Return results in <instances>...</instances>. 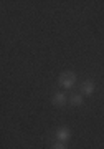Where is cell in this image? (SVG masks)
Returning a JSON list of instances; mask_svg holds the SVG:
<instances>
[{"instance_id": "obj_3", "label": "cell", "mask_w": 104, "mask_h": 149, "mask_svg": "<svg viewBox=\"0 0 104 149\" xmlns=\"http://www.w3.org/2000/svg\"><path fill=\"white\" fill-rule=\"evenodd\" d=\"M55 136H56V141H60V143H68V141L71 139V131H69V128H66V126H61V128L56 129Z\"/></svg>"}, {"instance_id": "obj_5", "label": "cell", "mask_w": 104, "mask_h": 149, "mask_svg": "<svg viewBox=\"0 0 104 149\" xmlns=\"http://www.w3.org/2000/svg\"><path fill=\"white\" fill-rule=\"evenodd\" d=\"M69 104H73V106H81L83 104V95L81 93H73V95H69Z\"/></svg>"}, {"instance_id": "obj_2", "label": "cell", "mask_w": 104, "mask_h": 149, "mask_svg": "<svg viewBox=\"0 0 104 149\" xmlns=\"http://www.w3.org/2000/svg\"><path fill=\"white\" fill-rule=\"evenodd\" d=\"M96 90V85H94L93 80H84L81 85H79V93L83 96H91Z\"/></svg>"}, {"instance_id": "obj_1", "label": "cell", "mask_w": 104, "mask_h": 149, "mask_svg": "<svg viewBox=\"0 0 104 149\" xmlns=\"http://www.w3.org/2000/svg\"><path fill=\"white\" fill-rule=\"evenodd\" d=\"M76 81H78V78H76V74L73 71H63L58 76V85L61 86L63 90H71V88H74Z\"/></svg>"}, {"instance_id": "obj_4", "label": "cell", "mask_w": 104, "mask_h": 149, "mask_svg": "<svg viewBox=\"0 0 104 149\" xmlns=\"http://www.w3.org/2000/svg\"><path fill=\"white\" fill-rule=\"evenodd\" d=\"M68 95L66 93H55L51 98V103H53V106H58V108H63V106H66V103H68Z\"/></svg>"}, {"instance_id": "obj_6", "label": "cell", "mask_w": 104, "mask_h": 149, "mask_svg": "<svg viewBox=\"0 0 104 149\" xmlns=\"http://www.w3.org/2000/svg\"><path fill=\"white\" fill-rule=\"evenodd\" d=\"M51 149H68V148H66V143H60V141H56V143L51 146Z\"/></svg>"}]
</instances>
